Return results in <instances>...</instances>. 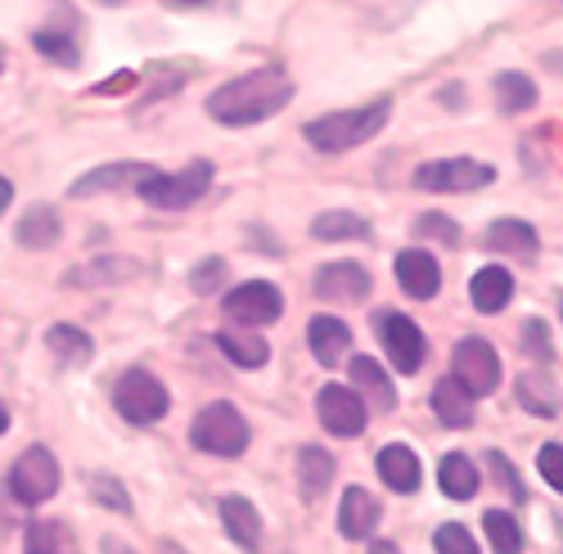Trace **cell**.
Instances as JSON below:
<instances>
[{
	"label": "cell",
	"mask_w": 563,
	"mask_h": 554,
	"mask_svg": "<svg viewBox=\"0 0 563 554\" xmlns=\"http://www.w3.org/2000/svg\"><path fill=\"white\" fill-rule=\"evenodd\" d=\"M289 100H294L289 73L285 68H257V73H244V77L217 86L208 96V113L221 126H253V122L275 118L279 109H289Z\"/></svg>",
	"instance_id": "cell-1"
},
{
	"label": "cell",
	"mask_w": 563,
	"mask_h": 554,
	"mask_svg": "<svg viewBox=\"0 0 563 554\" xmlns=\"http://www.w3.org/2000/svg\"><path fill=\"white\" fill-rule=\"evenodd\" d=\"M388 113H393L388 100H374V104H365V109H343V113L311 118V122L302 126V135H307V145H316L320 154H347V149L374 141V135L388 126Z\"/></svg>",
	"instance_id": "cell-2"
},
{
	"label": "cell",
	"mask_w": 563,
	"mask_h": 554,
	"mask_svg": "<svg viewBox=\"0 0 563 554\" xmlns=\"http://www.w3.org/2000/svg\"><path fill=\"white\" fill-rule=\"evenodd\" d=\"M249 420L230 401H212L199 410V420L190 424V442L203 451V455H217V459H234L249 451Z\"/></svg>",
	"instance_id": "cell-3"
},
{
	"label": "cell",
	"mask_w": 563,
	"mask_h": 554,
	"mask_svg": "<svg viewBox=\"0 0 563 554\" xmlns=\"http://www.w3.org/2000/svg\"><path fill=\"white\" fill-rule=\"evenodd\" d=\"M208 190H212V163H190L172 176L154 171L145 185H140V199L150 208H163V212H180V208H195Z\"/></svg>",
	"instance_id": "cell-4"
},
{
	"label": "cell",
	"mask_w": 563,
	"mask_h": 554,
	"mask_svg": "<svg viewBox=\"0 0 563 554\" xmlns=\"http://www.w3.org/2000/svg\"><path fill=\"white\" fill-rule=\"evenodd\" d=\"M5 487L19 505H27V510H36V505H45L55 491H59V459L45 451V446H27L10 474H5Z\"/></svg>",
	"instance_id": "cell-5"
},
{
	"label": "cell",
	"mask_w": 563,
	"mask_h": 554,
	"mask_svg": "<svg viewBox=\"0 0 563 554\" xmlns=\"http://www.w3.org/2000/svg\"><path fill=\"white\" fill-rule=\"evenodd\" d=\"M113 406L126 424H158L172 410V397L150 369H126V375L113 384Z\"/></svg>",
	"instance_id": "cell-6"
},
{
	"label": "cell",
	"mask_w": 563,
	"mask_h": 554,
	"mask_svg": "<svg viewBox=\"0 0 563 554\" xmlns=\"http://www.w3.org/2000/svg\"><path fill=\"white\" fill-rule=\"evenodd\" d=\"M492 180H496V167L478 158H442V163L415 167V190L424 195H468V190H487Z\"/></svg>",
	"instance_id": "cell-7"
},
{
	"label": "cell",
	"mask_w": 563,
	"mask_h": 554,
	"mask_svg": "<svg viewBox=\"0 0 563 554\" xmlns=\"http://www.w3.org/2000/svg\"><path fill=\"white\" fill-rule=\"evenodd\" d=\"M374 330H379V343H384V352H388V361H393L397 375H415V369L424 365L429 339H424V330H419L410 315H401V311H379Z\"/></svg>",
	"instance_id": "cell-8"
},
{
	"label": "cell",
	"mask_w": 563,
	"mask_h": 554,
	"mask_svg": "<svg viewBox=\"0 0 563 554\" xmlns=\"http://www.w3.org/2000/svg\"><path fill=\"white\" fill-rule=\"evenodd\" d=\"M221 311H225L230 325L262 330V325H271V320H279V311H285V298H279V289L271 280H249V285H234L225 293Z\"/></svg>",
	"instance_id": "cell-9"
},
{
	"label": "cell",
	"mask_w": 563,
	"mask_h": 554,
	"mask_svg": "<svg viewBox=\"0 0 563 554\" xmlns=\"http://www.w3.org/2000/svg\"><path fill=\"white\" fill-rule=\"evenodd\" d=\"M451 375L474 397H487L500 388V356L487 339H460L455 356H451Z\"/></svg>",
	"instance_id": "cell-10"
},
{
	"label": "cell",
	"mask_w": 563,
	"mask_h": 554,
	"mask_svg": "<svg viewBox=\"0 0 563 554\" xmlns=\"http://www.w3.org/2000/svg\"><path fill=\"white\" fill-rule=\"evenodd\" d=\"M316 414L334 437H361L365 424H369V406L343 384H324L316 392Z\"/></svg>",
	"instance_id": "cell-11"
},
{
	"label": "cell",
	"mask_w": 563,
	"mask_h": 554,
	"mask_svg": "<svg viewBox=\"0 0 563 554\" xmlns=\"http://www.w3.org/2000/svg\"><path fill=\"white\" fill-rule=\"evenodd\" d=\"M393 270H397V285L406 289V298H415V302H429V298H438V289H442V266H438V257L424 253V248L397 253Z\"/></svg>",
	"instance_id": "cell-12"
},
{
	"label": "cell",
	"mask_w": 563,
	"mask_h": 554,
	"mask_svg": "<svg viewBox=\"0 0 563 554\" xmlns=\"http://www.w3.org/2000/svg\"><path fill=\"white\" fill-rule=\"evenodd\" d=\"M311 289L324 302H361L369 293V270L361 262H330V266L316 270Z\"/></svg>",
	"instance_id": "cell-13"
},
{
	"label": "cell",
	"mask_w": 563,
	"mask_h": 554,
	"mask_svg": "<svg viewBox=\"0 0 563 554\" xmlns=\"http://www.w3.org/2000/svg\"><path fill=\"white\" fill-rule=\"evenodd\" d=\"M347 375H352V392H356L369 410H393V406H397V384H393V375H388L379 361L352 356Z\"/></svg>",
	"instance_id": "cell-14"
},
{
	"label": "cell",
	"mask_w": 563,
	"mask_h": 554,
	"mask_svg": "<svg viewBox=\"0 0 563 554\" xmlns=\"http://www.w3.org/2000/svg\"><path fill=\"white\" fill-rule=\"evenodd\" d=\"M158 167H145V163H113V167H96V171H86L81 180H73V195L77 199H90V195H100V190H122V185H145Z\"/></svg>",
	"instance_id": "cell-15"
},
{
	"label": "cell",
	"mask_w": 563,
	"mask_h": 554,
	"mask_svg": "<svg viewBox=\"0 0 563 554\" xmlns=\"http://www.w3.org/2000/svg\"><path fill=\"white\" fill-rule=\"evenodd\" d=\"M379 500H374L365 487H347L343 491V505H339V532L347 541H365L374 528H379Z\"/></svg>",
	"instance_id": "cell-16"
},
{
	"label": "cell",
	"mask_w": 563,
	"mask_h": 554,
	"mask_svg": "<svg viewBox=\"0 0 563 554\" xmlns=\"http://www.w3.org/2000/svg\"><path fill=\"white\" fill-rule=\"evenodd\" d=\"M347 343H352V330L343 325L339 315H316L311 325H307V347H311V356H316L324 369L343 361Z\"/></svg>",
	"instance_id": "cell-17"
},
{
	"label": "cell",
	"mask_w": 563,
	"mask_h": 554,
	"mask_svg": "<svg viewBox=\"0 0 563 554\" xmlns=\"http://www.w3.org/2000/svg\"><path fill=\"white\" fill-rule=\"evenodd\" d=\"M221 523H225L230 541L240 550H257L262 545V514L253 510L249 496H225L221 500Z\"/></svg>",
	"instance_id": "cell-18"
},
{
	"label": "cell",
	"mask_w": 563,
	"mask_h": 554,
	"mask_svg": "<svg viewBox=\"0 0 563 554\" xmlns=\"http://www.w3.org/2000/svg\"><path fill=\"white\" fill-rule=\"evenodd\" d=\"M537 230L528 225V221H519V217H500V221H492L487 225V248L492 253H505V257H532L537 253Z\"/></svg>",
	"instance_id": "cell-19"
},
{
	"label": "cell",
	"mask_w": 563,
	"mask_h": 554,
	"mask_svg": "<svg viewBox=\"0 0 563 554\" xmlns=\"http://www.w3.org/2000/svg\"><path fill=\"white\" fill-rule=\"evenodd\" d=\"M468 298H474V307H478L483 315L505 311L509 298H514V275H509L505 266H483V270L474 275V285H468Z\"/></svg>",
	"instance_id": "cell-20"
},
{
	"label": "cell",
	"mask_w": 563,
	"mask_h": 554,
	"mask_svg": "<svg viewBox=\"0 0 563 554\" xmlns=\"http://www.w3.org/2000/svg\"><path fill=\"white\" fill-rule=\"evenodd\" d=\"M433 414H438L446 429H468V424H474V392H468L455 375L442 379L433 388Z\"/></svg>",
	"instance_id": "cell-21"
},
{
	"label": "cell",
	"mask_w": 563,
	"mask_h": 554,
	"mask_svg": "<svg viewBox=\"0 0 563 554\" xmlns=\"http://www.w3.org/2000/svg\"><path fill=\"white\" fill-rule=\"evenodd\" d=\"M379 478H384L393 491L410 496V491H419V478H424V469H419V459H415L410 446L393 442V446L379 451Z\"/></svg>",
	"instance_id": "cell-22"
},
{
	"label": "cell",
	"mask_w": 563,
	"mask_h": 554,
	"mask_svg": "<svg viewBox=\"0 0 563 554\" xmlns=\"http://www.w3.org/2000/svg\"><path fill=\"white\" fill-rule=\"evenodd\" d=\"M334 474H339V465H334V455L324 446H302L298 451V483H302L307 500H320L324 491H330Z\"/></svg>",
	"instance_id": "cell-23"
},
{
	"label": "cell",
	"mask_w": 563,
	"mask_h": 554,
	"mask_svg": "<svg viewBox=\"0 0 563 554\" xmlns=\"http://www.w3.org/2000/svg\"><path fill=\"white\" fill-rule=\"evenodd\" d=\"M23 554H77V536L59 519H41L23 532Z\"/></svg>",
	"instance_id": "cell-24"
},
{
	"label": "cell",
	"mask_w": 563,
	"mask_h": 554,
	"mask_svg": "<svg viewBox=\"0 0 563 554\" xmlns=\"http://www.w3.org/2000/svg\"><path fill=\"white\" fill-rule=\"evenodd\" d=\"M59 235H64V230H59V212L55 208L36 203V208H27L19 217V244L23 248H55Z\"/></svg>",
	"instance_id": "cell-25"
},
{
	"label": "cell",
	"mask_w": 563,
	"mask_h": 554,
	"mask_svg": "<svg viewBox=\"0 0 563 554\" xmlns=\"http://www.w3.org/2000/svg\"><path fill=\"white\" fill-rule=\"evenodd\" d=\"M217 347L240 365V369H257V365H266L271 361V347H266V339L262 334H253V330H221L217 334Z\"/></svg>",
	"instance_id": "cell-26"
},
{
	"label": "cell",
	"mask_w": 563,
	"mask_h": 554,
	"mask_svg": "<svg viewBox=\"0 0 563 554\" xmlns=\"http://www.w3.org/2000/svg\"><path fill=\"white\" fill-rule=\"evenodd\" d=\"M438 487L451 496V500H468L478 496V465L468 455H446L438 465Z\"/></svg>",
	"instance_id": "cell-27"
},
{
	"label": "cell",
	"mask_w": 563,
	"mask_h": 554,
	"mask_svg": "<svg viewBox=\"0 0 563 554\" xmlns=\"http://www.w3.org/2000/svg\"><path fill=\"white\" fill-rule=\"evenodd\" d=\"M492 90H496V109L500 113H528L537 104V81L528 73H500L492 81Z\"/></svg>",
	"instance_id": "cell-28"
},
{
	"label": "cell",
	"mask_w": 563,
	"mask_h": 554,
	"mask_svg": "<svg viewBox=\"0 0 563 554\" xmlns=\"http://www.w3.org/2000/svg\"><path fill=\"white\" fill-rule=\"evenodd\" d=\"M45 347H51V356L59 361V365H86L90 361V339H86V330H77V325H51L45 330Z\"/></svg>",
	"instance_id": "cell-29"
},
{
	"label": "cell",
	"mask_w": 563,
	"mask_h": 554,
	"mask_svg": "<svg viewBox=\"0 0 563 554\" xmlns=\"http://www.w3.org/2000/svg\"><path fill=\"white\" fill-rule=\"evenodd\" d=\"M519 401H523L532 414H545V420H554V414H559V388H554V379L545 375V369H523Z\"/></svg>",
	"instance_id": "cell-30"
},
{
	"label": "cell",
	"mask_w": 563,
	"mask_h": 554,
	"mask_svg": "<svg viewBox=\"0 0 563 554\" xmlns=\"http://www.w3.org/2000/svg\"><path fill=\"white\" fill-rule=\"evenodd\" d=\"M311 240H369V221L356 212H320L311 221Z\"/></svg>",
	"instance_id": "cell-31"
},
{
	"label": "cell",
	"mask_w": 563,
	"mask_h": 554,
	"mask_svg": "<svg viewBox=\"0 0 563 554\" xmlns=\"http://www.w3.org/2000/svg\"><path fill=\"white\" fill-rule=\"evenodd\" d=\"M140 266L131 257H96V262H86L81 270L68 275V285H109V280H131Z\"/></svg>",
	"instance_id": "cell-32"
},
{
	"label": "cell",
	"mask_w": 563,
	"mask_h": 554,
	"mask_svg": "<svg viewBox=\"0 0 563 554\" xmlns=\"http://www.w3.org/2000/svg\"><path fill=\"white\" fill-rule=\"evenodd\" d=\"M32 45H36V55H45V59L59 64V68H77V64H81L77 41H73L68 32H59V27H41V32H32Z\"/></svg>",
	"instance_id": "cell-33"
},
{
	"label": "cell",
	"mask_w": 563,
	"mask_h": 554,
	"mask_svg": "<svg viewBox=\"0 0 563 554\" xmlns=\"http://www.w3.org/2000/svg\"><path fill=\"white\" fill-rule=\"evenodd\" d=\"M483 528H487L496 554H523V532H519V519H514V514L487 510V514H483Z\"/></svg>",
	"instance_id": "cell-34"
},
{
	"label": "cell",
	"mask_w": 563,
	"mask_h": 554,
	"mask_svg": "<svg viewBox=\"0 0 563 554\" xmlns=\"http://www.w3.org/2000/svg\"><path fill=\"white\" fill-rule=\"evenodd\" d=\"M90 496H96L100 505H109L113 514H131V496L113 474H90Z\"/></svg>",
	"instance_id": "cell-35"
},
{
	"label": "cell",
	"mask_w": 563,
	"mask_h": 554,
	"mask_svg": "<svg viewBox=\"0 0 563 554\" xmlns=\"http://www.w3.org/2000/svg\"><path fill=\"white\" fill-rule=\"evenodd\" d=\"M433 550L438 554H478V541H474V532L460 528V523H442L438 536H433Z\"/></svg>",
	"instance_id": "cell-36"
},
{
	"label": "cell",
	"mask_w": 563,
	"mask_h": 554,
	"mask_svg": "<svg viewBox=\"0 0 563 554\" xmlns=\"http://www.w3.org/2000/svg\"><path fill=\"white\" fill-rule=\"evenodd\" d=\"M225 275H230V266H225L221 257H203V262L190 270V289H195V293H217V289L225 285Z\"/></svg>",
	"instance_id": "cell-37"
},
{
	"label": "cell",
	"mask_w": 563,
	"mask_h": 554,
	"mask_svg": "<svg viewBox=\"0 0 563 554\" xmlns=\"http://www.w3.org/2000/svg\"><path fill=\"white\" fill-rule=\"evenodd\" d=\"M415 235H424V240H442V244H460V230L451 217H438V212H424L415 221Z\"/></svg>",
	"instance_id": "cell-38"
},
{
	"label": "cell",
	"mask_w": 563,
	"mask_h": 554,
	"mask_svg": "<svg viewBox=\"0 0 563 554\" xmlns=\"http://www.w3.org/2000/svg\"><path fill=\"white\" fill-rule=\"evenodd\" d=\"M537 469H541V478L563 496V446H559V442H545V446L537 451Z\"/></svg>",
	"instance_id": "cell-39"
},
{
	"label": "cell",
	"mask_w": 563,
	"mask_h": 554,
	"mask_svg": "<svg viewBox=\"0 0 563 554\" xmlns=\"http://www.w3.org/2000/svg\"><path fill=\"white\" fill-rule=\"evenodd\" d=\"M487 469L496 474V483L509 491V500H514V505H519V500L528 496V491H523V483H519V469H514V465H509V459H505L500 451H492V455H487Z\"/></svg>",
	"instance_id": "cell-40"
},
{
	"label": "cell",
	"mask_w": 563,
	"mask_h": 554,
	"mask_svg": "<svg viewBox=\"0 0 563 554\" xmlns=\"http://www.w3.org/2000/svg\"><path fill=\"white\" fill-rule=\"evenodd\" d=\"M523 352L532 356V361H550L554 352H550V330H545V320H523Z\"/></svg>",
	"instance_id": "cell-41"
},
{
	"label": "cell",
	"mask_w": 563,
	"mask_h": 554,
	"mask_svg": "<svg viewBox=\"0 0 563 554\" xmlns=\"http://www.w3.org/2000/svg\"><path fill=\"white\" fill-rule=\"evenodd\" d=\"M10 203H14V185H10L5 176H0V217L10 212Z\"/></svg>",
	"instance_id": "cell-42"
},
{
	"label": "cell",
	"mask_w": 563,
	"mask_h": 554,
	"mask_svg": "<svg viewBox=\"0 0 563 554\" xmlns=\"http://www.w3.org/2000/svg\"><path fill=\"white\" fill-rule=\"evenodd\" d=\"M100 550H104V554H135V550H131L126 541H118V536H104V541H100Z\"/></svg>",
	"instance_id": "cell-43"
},
{
	"label": "cell",
	"mask_w": 563,
	"mask_h": 554,
	"mask_svg": "<svg viewBox=\"0 0 563 554\" xmlns=\"http://www.w3.org/2000/svg\"><path fill=\"white\" fill-rule=\"evenodd\" d=\"M369 554H401L393 541H379V545H369Z\"/></svg>",
	"instance_id": "cell-44"
},
{
	"label": "cell",
	"mask_w": 563,
	"mask_h": 554,
	"mask_svg": "<svg viewBox=\"0 0 563 554\" xmlns=\"http://www.w3.org/2000/svg\"><path fill=\"white\" fill-rule=\"evenodd\" d=\"M10 429V410H5V401H0V433Z\"/></svg>",
	"instance_id": "cell-45"
},
{
	"label": "cell",
	"mask_w": 563,
	"mask_h": 554,
	"mask_svg": "<svg viewBox=\"0 0 563 554\" xmlns=\"http://www.w3.org/2000/svg\"><path fill=\"white\" fill-rule=\"evenodd\" d=\"M163 554H185V550H180L176 541H163Z\"/></svg>",
	"instance_id": "cell-46"
},
{
	"label": "cell",
	"mask_w": 563,
	"mask_h": 554,
	"mask_svg": "<svg viewBox=\"0 0 563 554\" xmlns=\"http://www.w3.org/2000/svg\"><path fill=\"white\" fill-rule=\"evenodd\" d=\"M172 5H203V0H172Z\"/></svg>",
	"instance_id": "cell-47"
},
{
	"label": "cell",
	"mask_w": 563,
	"mask_h": 554,
	"mask_svg": "<svg viewBox=\"0 0 563 554\" xmlns=\"http://www.w3.org/2000/svg\"><path fill=\"white\" fill-rule=\"evenodd\" d=\"M0 73H5V51H0Z\"/></svg>",
	"instance_id": "cell-48"
}]
</instances>
